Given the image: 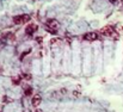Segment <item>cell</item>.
Instances as JSON below:
<instances>
[{"mask_svg":"<svg viewBox=\"0 0 123 112\" xmlns=\"http://www.w3.org/2000/svg\"><path fill=\"white\" fill-rule=\"evenodd\" d=\"M57 42H60V39H59V38H54V39H51V41H50V44H51V45H54V44H55V43H57Z\"/></svg>","mask_w":123,"mask_h":112,"instance_id":"cell-9","label":"cell"},{"mask_svg":"<svg viewBox=\"0 0 123 112\" xmlns=\"http://www.w3.org/2000/svg\"><path fill=\"white\" fill-rule=\"evenodd\" d=\"M122 4H123V0H122Z\"/></svg>","mask_w":123,"mask_h":112,"instance_id":"cell-11","label":"cell"},{"mask_svg":"<svg viewBox=\"0 0 123 112\" xmlns=\"http://www.w3.org/2000/svg\"><path fill=\"white\" fill-rule=\"evenodd\" d=\"M41 95H38V94H36V95H34V98H32V105L36 107V106H38L40 104H41Z\"/></svg>","mask_w":123,"mask_h":112,"instance_id":"cell-6","label":"cell"},{"mask_svg":"<svg viewBox=\"0 0 123 112\" xmlns=\"http://www.w3.org/2000/svg\"><path fill=\"white\" fill-rule=\"evenodd\" d=\"M45 25H47V30H48L49 32H53V34H55V32L57 31V29H59V23H57V20H55V19H49V20L45 23Z\"/></svg>","mask_w":123,"mask_h":112,"instance_id":"cell-2","label":"cell"},{"mask_svg":"<svg viewBox=\"0 0 123 112\" xmlns=\"http://www.w3.org/2000/svg\"><path fill=\"white\" fill-rule=\"evenodd\" d=\"M36 30H37V25L36 24H29L26 26V29H25V34L31 36V35H34L36 32Z\"/></svg>","mask_w":123,"mask_h":112,"instance_id":"cell-5","label":"cell"},{"mask_svg":"<svg viewBox=\"0 0 123 112\" xmlns=\"http://www.w3.org/2000/svg\"><path fill=\"white\" fill-rule=\"evenodd\" d=\"M31 93H32V88H31V87H26V88H25V94H26V95H30Z\"/></svg>","mask_w":123,"mask_h":112,"instance_id":"cell-7","label":"cell"},{"mask_svg":"<svg viewBox=\"0 0 123 112\" xmlns=\"http://www.w3.org/2000/svg\"><path fill=\"white\" fill-rule=\"evenodd\" d=\"M20 77H22V76H17V77H14V79H13V83H14V85H18L19 81H20Z\"/></svg>","mask_w":123,"mask_h":112,"instance_id":"cell-8","label":"cell"},{"mask_svg":"<svg viewBox=\"0 0 123 112\" xmlns=\"http://www.w3.org/2000/svg\"><path fill=\"white\" fill-rule=\"evenodd\" d=\"M117 0H110V2H116Z\"/></svg>","mask_w":123,"mask_h":112,"instance_id":"cell-10","label":"cell"},{"mask_svg":"<svg viewBox=\"0 0 123 112\" xmlns=\"http://www.w3.org/2000/svg\"><path fill=\"white\" fill-rule=\"evenodd\" d=\"M100 34L103 36H106V37H110V38H117L118 37V34L114 30L112 26H105L100 30Z\"/></svg>","mask_w":123,"mask_h":112,"instance_id":"cell-1","label":"cell"},{"mask_svg":"<svg viewBox=\"0 0 123 112\" xmlns=\"http://www.w3.org/2000/svg\"><path fill=\"white\" fill-rule=\"evenodd\" d=\"M30 20V17L28 14H19V16H16L13 18V23L17 24V25H22V24H25Z\"/></svg>","mask_w":123,"mask_h":112,"instance_id":"cell-3","label":"cell"},{"mask_svg":"<svg viewBox=\"0 0 123 112\" xmlns=\"http://www.w3.org/2000/svg\"><path fill=\"white\" fill-rule=\"evenodd\" d=\"M98 38H99V35H98L97 32H88V34H85V35H84V39H85V41H90V42L97 41Z\"/></svg>","mask_w":123,"mask_h":112,"instance_id":"cell-4","label":"cell"}]
</instances>
